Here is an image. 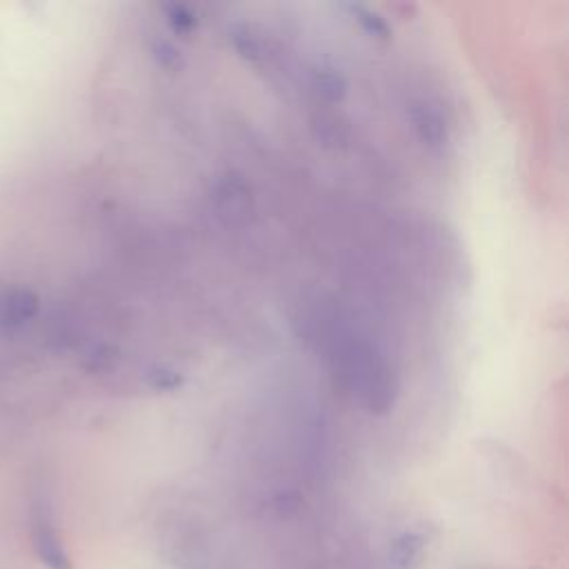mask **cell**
<instances>
[{
    "mask_svg": "<svg viewBox=\"0 0 569 569\" xmlns=\"http://www.w3.org/2000/svg\"><path fill=\"white\" fill-rule=\"evenodd\" d=\"M31 540L38 558L51 569H71L67 549L56 529L51 509L44 500H38L31 509Z\"/></svg>",
    "mask_w": 569,
    "mask_h": 569,
    "instance_id": "cell-1",
    "label": "cell"
}]
</instances>
